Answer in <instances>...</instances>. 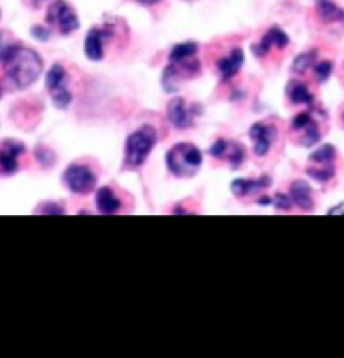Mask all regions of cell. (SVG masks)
<instances>
[{
  "instance_id": "1",
  "label": "cell",
  "mask_w": 344,
  "mask_h": 358,
  "mask_svg": "<svg viewBox=\"0 0 344 358\" xmlns=\"http://www.w3.org/2000/svg\"><path fill=\"white\" fill-rule=\"evenodd\" d=\"M4 73L8 81L13 83L17 89H27L31 87L43 73V61L38 52L33 49L20 47V45H10V49L2 57Z\"/></svg>"
},
{
  "instance_id": "2",
  "label": "cell",
  "mask_w": 344,
  "mask_h": 358,
  "mask_svg": "<svg viewBox=\"0 0 344 358\" xmlns=\"http://www.w3.org/2000/svg\"><path fill=\"white\" fill-rule=\"evenodd\" d=\"M203 155L196 145L192 143H178L173 145L165 155V165L175 178H192L196 176L197 169L201 167Z\"/></svg>"
},
{
  "instance_id": "3",
  "label": "cell",
  "mask_w": 344,
  "mask_h": 358,
  "mask_svg": "<svg viewBox=\"0 0 344 358\" xmlns=\"http://www.w3.org/2000/svg\"><path fill=\"white\" fill-rule=\"evenodd\" d=\"M155 143H157V131L151 125H143L137 131H133L125 143V163L129 167L143 165L148 162L149 153L153 151Z\"/></svg>"
},
{
  "instance_id": "4",
  "label": "cell",
  "mask_w": 344,
  "mask_h": 358,
  "mask_svg": "<svg viewBox=\"0 0 344 358\" xmlns=\"http://www.w3.org/2000/svg\"><path fill=\"white\" fill-rule=\"evenodd\" d=\"M65 183L66 187L73 192V194H91L97 185V176L93 173L91 167L83 165V163H73L69 165L65 171Z\"/></svg>"
},
{
  "instance_id": "5",
  "label": "cell",
  "mask_w": 344,
  "mask_h": 358,
  "mask_svg": "<svg viewBox=\"0 0 344 358\" xmlns=\"http://www.w3.org/2000/svg\"><path fill=\"white\" fill-rule=\"evenodd\" d=\"M47 22L57 27V31L61 34H71L79 29V17L75 15L73 6L65 0H57L49 6L47 13Z\"/></svg>"
},
{
  "instance_id": "6",
  "label": "cell",
  "mask_w": 344,
  "mask_h": 358,
  "mask_svg": "<svg viewBox=\"0 0 344 358\" xmlns=\"http://www.w3.org/2000/svg\"><path fill=\"white\" fill-rule=\"evenodd\" d=\"M201 113L199 105H187V101L181 97H175L169 101L167 105V119L175 129H189L194 127L197 115Z\"/></svg>"
},
{
  "instance_id": "7",
  "label": "cell",
  "mask_w": 344,
  "mask_h": 358,
  "mask_svg": "<svg viewBox=\"0 0 344 358\" xmlns=\"http://www.w3.org/2000/svg\"><path fill=\"white\" fill-rule=\"evenodd\" d=\"M66 73L61 65H52L47 73V89H49L50 97L55 101V105L59 109H66L71 105V93L66 89Z\"/></svg>"
},
{
  "instance_id": "8",
  "label": "cell",
  "mask_w": 344,
  "mask_h": 358,
  "mask_svg": "<svg viewBox=\"0 0 344 358\" xmlns=\"http://www.w3.org/2000/svg\"><path fill=\"white\" fill-rule=\"evenodd\" d=\"M250 139H252V147H254V155L256 157H264L268 155L272 143L278 137V129L270 123H254L250 131H248Z\"/></svg>"
},
{
  "instance_id": "9",
  "label": "cell",
  "mask_w": 344,
  "mask_h": 358,
  "mask_svg": "<svg viewBox=\"0 0 344 358\" xmlns=\"http://www.w3.org/2000/svg\"><path fill=\"white\" fill-rule=\"evenodd\" d=\"M292 131L298 133V145L302 147H312L320 141V129L318 125L314 123V119L310 113H298L290 123Z\"/></svg>"
},
{
  "instance_id": "10",
  "label": "cell",
  "mask_w": 344,
  "mask_h": 358,
  "mask_svg": "<svg viewBox=\"0 0 344 358\" xmlns=\"http://www.w3.org/2000/svg\"><path fill=\"white\" fill-rule=\"evenodd\" d=\"M288 43H290L288 34L284 33L280 27H270L262 38L252 47V52H254L256 57H260V59H262V57H266V55H268L272 49H286V47H288Z\"/></svg>"
},
{
  "instance_id": "11",
  "label": "cell",
  "mask_w": 344,
  "mask_h": 358,
  "mask_svg": "<svg viewBox=\"0 0 344 358\" xmlns=\"http://www.w3.org/2000/svg\"><path fill=\"white\" fill-rule=\"evenodd\" d=\"M24 153V145L18 141H4L0 145V173L10 176L17 173L18 157Z\"/></svg>"
},
{
  "instance_id": "12",
  "label": "cell",
  "mask_w": 344,
  "mask_h": 358,
  "mask_svg": "<svg viewBox=\"0 0 344 358\" xmlns=\"http://www.w3.org/2000/svg\"><path fill=\"white\" fill-rule=\"evenodd\" d=\"M242 65H244V50L240 49V47H236V49H231L229 52H226L222 59H217L215 69H217L222 81H229V79L242 69Z\"/></svg>"
},
{
  "instance_id": "13",
  "label": "cell",
  "mask_w": 344,
  "mask_h": 358,
  "mask_svg": "<svg viewBox=\"0 0 344 358\" xmlns=\"http://www.w3.org/2000/svg\"><path fill=\"white\" fill-rule=\"evenodd\" d=\"M290 197H292V201H294L296 208H300L302 212H312L314 210V197H312V187L306 183V181H302V179H296L292 181V185H290Z\"/></svg>"
},
{
  "instance_id": "14",
  "label": "cell",
  "mask_w": 344,
  "mask_h": 358,
  "mask_svg": "<svg viewBox=\"0 0 344 358\" xmlns=\"http://www.w3.org/2000/svg\"><path fill=\"white\" fill-rule=\"evenodd\" d=\"M272 183L270 176H264L260 179H234L231 181V194L236 197H248L252 196L254 192L266 189Z\"/></svg>"
},
{
  "instance_id": "15",
  "label": "cell",
  "mask_w": 344,
  "mask_h": 358,
  "mask_svg": "<svg viewBox=\"0 0 344 358\" xmlns=\"http://www.w3.org/2000/svg\"><path fill=\"white\" fill-rule=\"evenodd\" d=\"M105 41H107V33L101 29H91L87 38H85V55L91 61H101L105 55Z\"/></svg>"
},
{
  "instance_id": "16",
  "label": "cell",
  "mask_w": 344,
  "mask_h": 358,
  "mask_svg": "<svg viewBox=\"0 0 344 358\" xmlns=\"http://www.w3.org/2000/svg\"><path fill=\"white\" fill-rule=\"evenodd\" d=\"M286 97H288L290 103H294V105H308V107L314 105L312 91L304 83L300 81H290L286 85Z\"/></svg>"
},
{
  "instance_id": "17",
  "label": "cell",
  "mask_w": 344,
  "mask_h": 358,
  "mask_svg": "<svg viewBox=\"0 0 344 358\" xmlns=\"http://www.w3.org/2000/svg\"><path fill=\"white\" fill-rule=\"evenodd\" d=\"M95 201H97V210L101 213H115L121 210V199L115 196L111 187H101Z\"/></svg>"
},
{
  "instance_id": "18",
  "label": "cell",
  "mask_w": 344,
  "mask_h": 358,
  "mask_svg": "<svg viewBox=\"0 0 344 358\" xmlns=\"http://www.w3.org/2000/svg\"><path fill=\"white\" fill-rule=\"evenodd\" d=\"M316 13L324 22H344V10L332 0H316Z\"/></svg>"
},
{
  "instance_id": "19",
  "label": "cell",
  "mask_w": 344,
  "mask_h": 358,
  "mask_svg": "<svg viewBox=\"0 0 344 358\" xmlns=\"http://www.w3.org/2000/svg\"><path fill=\"white\" fill-rule=\"evenodd\" d=\"M334 173H336L334 163H310V167H308V176L314 181H318V183L330 181V179L334 178Z\"/></svg>"
},
{
  "instance_id": "20",
  "label": "cell",
  "mask_w": 344,
  "mask_h": 358,
  "mask_svg": "<svg viewBox=\"0 0 344 358\" xmlns=\"http://www.w3.org/2000/svg\"><path fill=\"white\" fill-rule=\"evenodd\" d=\"M197 47L196 43H180V45H175L171 52H169V63H178V61H185V59H192V57H196Z\"/></svg>"
},
{
  "instance_id": "21",
  "label": "cell",
  "mask_w": 344,
  "mask_h": 358,
  "mask_svg": "<svg viewBox=\"0 0 344 358\" xmlns=\"http://www.w3.org/2000/svg\"><path fill=\"white\" fill-rule=\"evenodd\" d=\"M228 163L236 169V167H240L244 159H246V149L242 143H238V141H228V149H226V155H224Z\"/></svg>"
},
{
  "instance_id": "22",
  "label": "cell",
  "mask_w": 344,
  "mask_h": 358,
  "mask_svg": "<svg viewBox=\"0 0 344 358\" xmlns=\"http://www.w3.org/2000/svg\"><path fill=\"white\" fill-rule=\"evenodd\" d=\"M316 63V50H308V52H302V55H298L294 59V63H292V71L298 73V75H302V73H306V71H310L312 66Z\"/></svg>"
},
{
  "instance_id": "23",
  "label": "cell",
  "mask_w": 344,
  "mask_h": 358,
  "mask_svg": "<svg viewBox=\"0 0 344 358\" xmlns=\"http://www.w3.org/2000/svg\"><path fill=\"white\" fill-rule=\"evenodd\" d=\"M334 159H336V149L332 145L318 147L310 155V163H334Z\"/></svg>"
},
{
  "instance_id": "24",
  "label": "cell",
  "mask_w": 344,
  "mask_h": 358,
  "mask_svg": "<svg viewBox=\"0 0 344 358\" xmlns=\"http://www.w3.org/2000/svg\"><path fill=\"white\" fill-rule=\"evenodd\" d=\"M332 69H334V63H332V61H318V63H314V66H312L314 79L318 83L328 81L330 75H332Z\"/></svg>"
},
{
  "instance_id": "25",
  "label": "cell",
  "mask_w": 344,
  "mask_h": 358,
  "mask_svg": "<svg viewBox=\"0 0 344 358\" xmlns=\"http://www.w3.org/2000/svg\"><path fill=\"white\" fill-rule=\"evenodd\" d=\"M274 201H276V208L282 210V212H290L294 208V201H292L290 194H278Z\"/></svg>"
},
{
  "instance_id": "26",
  "label": "cell",
  "mask_w": 344,
  "mask_h": 358,
  "mask_svg": "<svg viewBox=\"0 0 344 358\" xmlns=\"http://www.w3.org/2000/svg\"><path fill=\"white\" fill-rule=\"evenodd\" d=\"M10 49V45L8 43H4V33H0V61H2V57H4V52Z\"/></svg>"
},
{
  "instance_id": "27",
  "label": "cell",
  "mask_w": 344,
  "mask_h": 358,
  "mask_svg": "<svg viewBox=\"0 0 344 358\" xmlns=\"http://www.w3.org/2000/svg\"><path fill=\"white\" fill-rule=\"evenodd\" d=\"M33 33L36 34V36H38V38H49V36H50L49 31H47V33H45V31H41V29H38V27H36V29H34Z\"/></svg>"
},
{
  "instance_id": "28",
  "label": "cell",
  "mask_w": 344,
  "mask_h": 358,
  "mask_svg": "<svg viewBox=\"0 0 344 358\" xmlns=\"http://www.w3.org/2000/svg\"><path fill=\"white\" fill-rule=\"evenodd\" d=\"M258 203H260V206H270V203H272V197H268V196L260 197V199H258Z\"/></svg>"
},
{
  "instance_id": "29",
  "label": "cell",
  "mask_w": 344,
  "mask_h": 358,
  "mask_svg": "<svg viewBox=\"0 0 344 358\" xmlns=\"http://www.w3.org/2000/svg\"><path fill=\"white\" fill-rule=\"evenodd\" d=\"M139 4H148V6H151V4H157V2H162V0H137Z\"/></svg>"
},
{
  "instance_id": "30",
  "label": "cell",
  "mask_w": 344,
  "mask_h": 358,
  "mask_svg": "<svg viewBox=\"0 0 344 358\" xmlns=\"http://www.w3.org/2000/svg\"><path fill=\"white\" fill-rule=\"evenodd\" d=\"M328 213H332V215H334V213H344V206H338V208L330 210V212H328Z\"/></svg>"
},
{
  "instance_id": "31",
  "label": "cell",
  "mask_w": 344,
  "mask_h": 358,
  "mask_svg": "<svg viewBox=\"0 0 344 358\" xmlns=\"http://www.w3.org/2000/svg\"><path fill=\"white\" fill-rule=\"evenodd\" d=\"M34 4H38V2H45V0H33Z\"/></svg>"
},
{
  "instance_id": "32",
  "label": "cell",
  "mask_w": 344,
  "mask_h": 358,
  "mask_svg": "<svg viewBox=\"0 0 344 358\" xmlns=\"http://www.w3.org/2000/svg\"><path fill=\"white\" fill-rule=\"evenodd\" d=\"M0 97H2V91H0Z\"/></svg>"
},
{
  "instance_id": "33",
  "label": "cell",
  "mask_w": 344,
  "mask_h": 358,
  "mask_svg": "<svg viewBox=\"0 0 344 358\" xmlns=\"http://www.w3.org/2000/svg\"><path fill=\"white\" fill-rule=\"evenodd\" d=\"M343 119H344V115H343Z\"/></svg>"
}]
</instances>
